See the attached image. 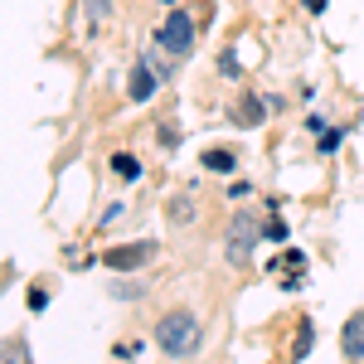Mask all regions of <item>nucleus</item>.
Wrapping results in <instances>:
<instances>
[{
  "label": "nucleus",
  "instance_id": "1",
  "mask_svg": "<svg viewBox=\"0 0 364 364\" xmlns=\"http://www.w3.org/2000/svg\"><path fill=\"white\" fill-rule=\"evenodd\" d=\"M199 345H204V321H199L190 306L166 311V316L156 321V350H161V355L190 360V355H199Z\"/></svg>",
  "mask_w": 364,
  "mask_h": 364
},
{
  "label": "nucleus",
  "instance_id": "2",
  "mask_svg": "<svg viewBox=\"0 0 364 364\" xmlns=\"http://www.w3.org/2000/svg\"><path fill=\"white\" fill-rule=\"evenodd\" d=\"M257 238H262V228L252 224V214H233V219H228V233H224V257H228V267H252Z\"/></svg>",
  "mask_w": 364,
  "mask_h": 364
},
{
  "label": "nucleus",
  "instance_id": "3",
  "mask_svg": "<svg viewBox=\"0 0 364 364\" xmlns=\"http://www.w3.org/2000/svg\"><path fill=\"white\" fill-rule=\"evenodd\" d=\"M156 49H166L170 58H185L190 49H195V20H190V10H170L166 25H161V39H156Z\"/></svg>",
  "mask_w": 364,
  "mask_h": 364
},
{
  "label": "nucleus",
  "instance_id": "4",
  "mask_svg": "<svg viewBox=\"0 0 364 364\" xmlns=\"http://www.w3.org/2000/svg\"><path fill=\"white\" fill-rule=\"evenodd\" d=\"M156 252H161V248H156L151 238H141V243H127V248H107V252H102V262H107L112 272H132V267H146Z\"/></svg>",
  "mask_w": 364,
  "mask_h": 364
},
{
  "label": "nucleus",
  "instance_id": "5",
  "mask_svg": "<svg viewBox=\"0 0 364 364\" xmlns=\"http://www.w3.org/2000/svg\"><path fill=\"white\" fill-rule=\"evenodd\" d=\"M340 355L345 360H364V311H355L340 331Z\"/></svg>",
  "mask_w": 364,
  "mask_h": 364
},
{
  "label": "nucleus",
  "instance_id": "6",
  "mask_svg": "<svg viewBox=\"0 0 364 364\" xmlns=\"http://www.w3.org/2000/svg\"><path fill=\"white\" fill-rule=\"evenodd\" d=\"M127 97H132V102H151V97H156V73H151L146 58L132 68V78H127Z\"/></svg>",
  "mask_w": 364,
  "mask_h": 364
},
{
  "label": "nucleus",
  "instance_id": "7",
  "mask_svg": "<svg viewBox=\"0 0 364 364\" xmlns=\"http://www.w3.org/2000/svg\"><path fill=\"white\" fill-rule=\"evenodd\" d=\"M199 166L214 170V175H233V170H238V151H228V146H209Z\"/></svg>",
  "mask_w": 364,
  "mask_h": 364
},
{
  "label": "nucleus",
  "instance_id": "8",
  "mask_svg": "<svg viewBox=\"0 0 364 364\" xmlns=\"http://www.w3.org/2000/svg\"><path fill=\"white\" fill-rule=\"evenodd\" d=\"M233 117H238L243 127H257V122H262V102H257L252 92H243V97H238V107H233Z\"/></svg>",
  "mask_w": 364,
  "mask_h": 364
},
{
  "label": "nucleus",
  "instance_id": "9",
  "mask_svg": "<svg viewBox=\"0 0 364 364\" xmlns=\"http://www.w3.org/2000/svg\"><path fill=\"white\" fill-rule=\"evenodd\" d=\"M166 219L170 224H195V204H190V199H170Z\"/></svg>",
  "mask_w": 364,
  "mask_h": 364
},
{
  "label": "nucleus",
  "instance_id": "10",
  "mask_svg": "<svg viewBox=\"0 0 364 364\" xmlns=\"http://www.w3.org/2000/svg\"><path fill=\"white\" fill-rule=\"evenodd\" d=\"M112 170L122 175V180H141V161H136V156H127V151L112 156Z\"/></svg>",
  "mask_w": 364,
  "mask_h": 364
},
{
  "label": "nucleus",
  "instance_id": "11",
  "mask_svg": "<svg viewBox=\"0 0 364 364\" xmlns=\"http://www.w3.org/2000/svg\"><path fill=\"white\" fill-rule=\"evenodd\" d=\"M311 345H316V326H311V321H301V336H296V350H291V360H306Z\"/></svg>",
  "mask_w": 364,
  "mask_h": 364
},
{
  "label": "nucleus",
  "instance_id": "12",
  "mask_svg": "<svg viewBox=\"0 0 364 364\" xmlns=\"http://www.w3.org/2000/svg\"><path fill=\"white\" fill-rule=\"evenodd\" d=\"M87 15H92V25L107 20V0H87Z\"/></svg>",
  "mask_w": 364,
  "mask_h": 364
},
{
  "label": "nucleus",
  "instance_id": "13",
  "mask_svg": "<svg viewBox=\"0 0 364 364\" xmlns=\"http://www.w3.org/2000/svg\"><path fill=\"white\" fill-rule=\"evenodd\" d=\"M156 136H161V146H175V141H180V132H175L170 122H161V132H156Z\"/></svg>",
  "mask_w": 364,
  "mask_h": 364
},
{
  "label": "nucleus",
  "instance_id": "14",
  "mask_svg": "<svg viewBox=\"0 0 364 364\" xmlns=\"http://www.w3.org/2000/svg\"><path fill=\"white\" fill-rule=\"evenodd\" d=\"M301 5H306L311 15H321V10H326V0H301Z\"/></svg>",
  "mask_w": 364,
  "mask_h": 364
}]
</instances>
